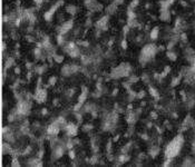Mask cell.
Returning a JSON list of instances; mask_svg holds the SVG:
<instances>
[{
  "instance_id": "7a4b0ae2",
  "label": "cell",
  "mask_w": 195,
  "mask_h": 167,
  "mask_svg": "<svg viewBox=\"0 0 195 167\" xmlns=\"http://www.w3.org/2000/svg\"><path fill=\"white\" fill-rule=\"evenodd\" d=\"M34 2H35L36 5H38V6H40V5H42L44 0H34Z\"/></svg>"
},
{
  "instance_id": "6da1fadb",
  "label": "cell",
  "mask_w": 195,
  "mask_h": 167,
  "mask_svg": "<svg viewBox=\"0 0 195 167\" xmlns=\"http://www.w3.org/2000/svg\"><path fill=\"white\" fill-rule=\"evenodd\" d=\"M158 35H159V28L158 27H154L151 32H149V38L152 39V40H156L157 38H158Z\"/></svg>"
}]
</instances>
